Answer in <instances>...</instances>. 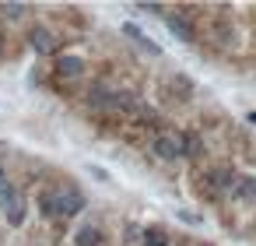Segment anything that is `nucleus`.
I'll use <instances>...</instances> for the list:
<instances>
[{
    "instance_id": "nucleus-1",
    "label": "nucleus",
    "mask_w": 256,
    "mask_h": 246,
    "mask_svg": "<svg viewBox=\"0 0 256 246\" xmlns=\"http://www.w3.org/2000/svg\"><path fill=\"white\" fill-rule=\"evenodd\" d=\"M39 211L53 221H64V218H74L84 211V193L67 186V190H42L39 193Z\"/></svg>"
},
{
    "instance_id": "nucleus-2",
    "label": "nucleus",
    "mask_w": 256,
    "mask_h": 246,
    "mask_svg": "<svg viewBox=\"0 0 256 246\" xmlns=\"http://www.w3.org/2000/svg\"><path fill=\"white\" fill-rule=\"evenodd\" d=\"M88 102L95 106V109H123V113H130V109H137V102H134V95L126 92V88H116V85H106V81H95L92 88H88Z\"/></svg>"
},
{
    "instance_id": "nucleus-3",
    "label": "nucleus",
    "mask_w": 256,
    "mask_h": 246,
    "mask_svg": "<svg viewBox=\"0 0 256 246\" xmlns=\"http://www.w3.org/2000/svg\"><path fill=\"white\" fill-rule=\"evenodd\" d=\"M0 214H4L11 225H22L25 221V214H28V200H25V193L14 186V183H0Z\"/></svg>"
},
{
    "instance_id": "nucleus-4",
    "label": "nucleus",
    "mask_w": 256,
    "mask_h": 246,
    "mask_svg": "<svg viewBox=\"0 0 256 246\" xmlns=\"http://www.w3.org/2000/svg\"><path fill=\"white\" fill-rule=\"evenodd\" d=\"M168 32H172L176 39H182V43H196V22L190 18V8L168 15Z\"/></svg>"
},
{
    "instance_id": "nucleus-5",
    "label": "nucleus",
    "mask_w": 256,
    "mask_h": 246,
    "mask_svg": "<svg viewBox=\"0 0 256 246\" xmlns=\"http://www.w3.org/2000/svg\"><path fill=\"white\" fill-rule=\"evenodd\" d=\"M151 151L162 158V162H179L182 158V141H179V134H158L154 141H151Z\"/></svg>"
},
{
    "instance_id": "nucleus-6",
    "label": "nucleus",
    "mask_w": 256,
    "mask_h": 246,
    "mask_svg": "<svg viewBox=\"0 0 256 246\" xmlns=\"http://www.w3.org/2000/svg\"><path fill=\"white\" fill-rule=\"evenodd\" d=\"M28 46L36 50V53H56L60 50V39L53 36V29H46V25H32L28 29Z\"/></svg>"
},
{
    "instance_id": "nucleus-7",
    "label": "nucleus",
    "mask_w": 256,
    "mask_h": 246,
    "mask_svg": "<svg viewBox=\"0 0 256 246\" xmlns=\"http://www.w3.org/2000/svg\"><path fill=\"white\" fill-rule=\"evenodd\" d=\"M88 74V64L81 57H56V78L64 81H81Z\"/></svg>"
},
{
    "instance_id": "nucleus-8",
    "label": "nucleus",
    "mask_w": 256,
    "mask_h": 246,
    "mask_svg": "<svg viewBox=\"0 0 256 246\" xmlns=\"http://www.w3.org/2000/svg\"><path fill=\"white\" fill-rule=\"evenodd\" d=\"M238 176H242V172H235L232 165H214V169H210V183H214L218 193H235Z\"/></svg>"
},
{
    "instance_id": "nucleus-9",
    "label": "nucleus",
    "mask_w": 256,
    "mask_h": 246,
    "mask_svg": "<svg viewBox=\"0 0 256 246\" xmlns=\"http://www.w3.org/2000/svg\"><path fill=\"white\" fill-rule=\"evenodd\" d=\"M179 141H182V158H190V162H204L207 144H204V137H200L196 130H182Z\"/></svg>"
},
{
    "instance_id": "nucleus-10",
    "label": "nucleus",
    "mask_w": 256,
    "mask_h": 246,
    "mask_svg": "<svg viewBox=\"0 0 256 246\" xmlns=\"http://www.w3.org/2000/svg\"><path fill=\"white\" fill-rule=\"evenodd\" d=\"M74 246H102V228H98V225H84V228H78Z\"/></svg>"
},
{
    "instance_id": "nucleus-11",
    "label": "nucleus",
    "mask_w": 256,
    "mask_h": 246,
    "mask_svg": "<svg viewBox=\"0 0 256 246\" xmlns=\"http://www.w3.org/2000/svg\"><path fill=\"white\" fill-rule=\"evenodd\" d=\"M168 92L179 95V99H190V95H193V81H190L186 74H172V78H168Z\"/></svg>"
},
{
    "instance_id": "nucleus-12",
    "label": "nucleus",
    "mask_w": 256,
    "mask_h": 246,
    "mask_svg": "<svg viewBox=\"0 0 256 246\" xmlns=\"http://www.w3.org/2000/svg\"><path fill=\"white\" fill-rule=\"evenodd\" d=\"M144 246H168V232L162 228V225H151V228H144Z\"/></svg>"
},
{
    "instance_id": "nucleus-13",
    "label": "nucleus",
    "mask_w": 256,
    "mask_h": 246,
    "mask_svg": "<svg viewBox=\"0 0 256 246\" xmlns=\"http://www.w3.org/2000/svg\"><path fill=\"white\" fill-rule=\"evenodd\" d=\"M235 197H246V200H256V176H238V186H235Z\"/></svg>"
},
{
    "instance_id": "nucleus-14",
    "label": "nucleus",
    "mask_w": 256,
    "mask_h": 246,
    "mask_svg": "<svg viewBox=\"0 0 256 246\" xmlns=\"http://www.w3.org/2000/svg\"><path fill=\"white\" fill-rule=\"evenodd\" d=\"M126 36H130V39H137V43H140L148 53H162V50H158V43H154V39H148V36H144L137 25H126Z\"/></svg>"
},
{
    "instance_id": "nucleus-15",
    "label": "nucleus",
    "mask_w": 256,
    "mask_h": 246,
    "mask_svg": "<svg viewBox=\"0 0 256 246\" xmlns=\"http://www.w3.org/2000/svg\"><path fill=\"white\" fill-rule=\"evenodd\" d=\"M0 15H4V18H25L28 8L25 4H0Z\"/></svg>"
},
{
    "instance_id": "nucleus-16",
    "label": "nucleus",
    "mask_w": 256,
    "mask_h": 246,
    "mask_svg": "<svg viewBox=\"0 0 256 246\" xmlns=\"http://www.w3.org/2000/svg\"><path fill=\"white\" fill-rule=\"evenodd\" d=\"M4 50H8V39H4V32H0V57H4Z\"/></svg>"
},
{
    "instance_id": "nucleus-17",
    "label": "nucleus",
    "mask_w": 256,
    "mask_h": 246,
    "mask_svg": "<svg viewBox=\"0 0 256 246\" xmlns=\"http://www.w3.org/2000/svg\"><path fill=\"white\" fill-rule=\"evenodd\" d=\"M249 120H252V123H256V113H252V116H249Z\"/></svg>"
}]
</instances>
